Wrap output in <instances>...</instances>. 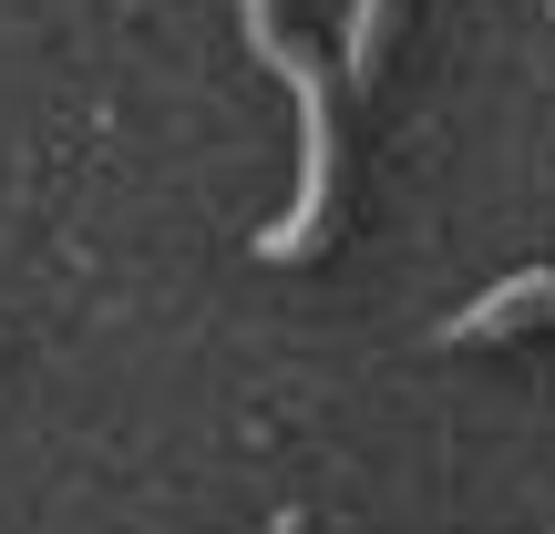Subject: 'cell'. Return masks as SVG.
Instances as JSON below:
<instances>
[{
    "label": "cell",
    "mask_w": 555,
    "mask_h": 534,
    "mask_svg": "<svg viewBox=\"0 0 555 534\" xmlns=\"http://www.w3.org/2000/svg\"><path fill=\"white\" fill-rule=\"evenodd\" d=\"M380 41H391V0H350V21H339V73L371 82L380 73Z\"/></svg>",
    "instance_id": "cell-3"
},
{
    "label": "cell",
    "mask_w": 555,
    "mask_h": 534,
    "mask_svg": "<svg viewBox=\"0 0 555 534\" xmlns=\"http://www.w3.org/2000/svg\"><path fill=\"white\" fill-rule=\"evenodd\" d=\"M525 318H555V268H525V277H504V288H483L474 309H453L442 318V350L504 339V329H525Z\"/></svg>",
    "instance_id": "cell-2"
},
{
    "label": "cell",
    "mask_w": 555,
    "mask_h": 534,
    "mask_svg": "<svg viewBox=\"0 0 555 534\" xmlns=\"http://www.w3.org/2000/svg\"><path fill=\"white\" fill-rule=\"evenodd\" d=\"M237 21H247V52H258L268 73L288 82V103H298V185H288V206H278V217L258 226V258H268V268H288V258H309V247L330 237V206H339V123H330V73H319V62L288 41L278 0H237Z\"/></svg>",
    "instance_id": "cell-1"
}]
</instances>
